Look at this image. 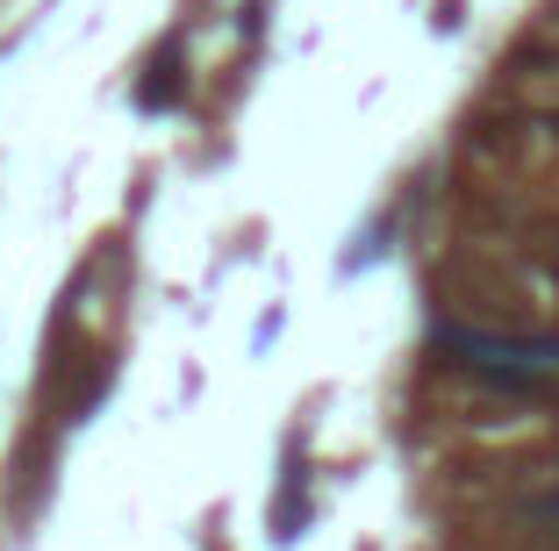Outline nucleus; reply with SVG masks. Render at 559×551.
I'll return each instance as SVG.
<instances>
[{
    "instance_id": "nucleus-1",
    "label": "nucleus",
    "mask_w": 559,
    "mask_h": 551,
    "mask_svg": "<svg viewBox=\"0 0 559 551\" xmlns=\"http://www.w3.org/2000/svg\"><path fill=\"white\" fill-rule=\"evenodd\" d=\"M180 44H158V58H151V80L144 86H136V108H151V115H158V108H173V100H180Z\"/></svg>"
}]
</instances>
